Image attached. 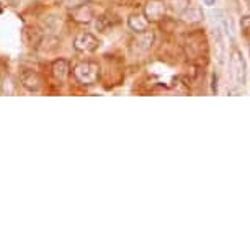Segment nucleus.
<instances>
[{
    "label": "nucleus",
    "mask_w": 250,
    "mask_h": 250,
    "mask_svg": "<svg viewBox=\"0 0 250 250\" xmlns=\"http://www.w3.org/2000/svg\"><path fill=\"white\" fill-rule=\"evenodd\" d=\"M75 79L83 85H93L98 80V64L95 62H82L74 69Z\"/></svg>",
    "instance_id": "nucleus-1"
},
{
    "label": "nucleus",
    "mask_w": 250,
    "mask_h": 250,
    "mask_svg": "<svg viewBox=\"0 0 250 250\" xmlns=\"http://www.w3.org/2000/svg\"><path fill=\"white\" fill-rule=\"evenodd\" d=\"M23 83H25V87L30 88V90H40L41 88V79H40V75L35 72H26L23 75Z\"/></svg>",
    "instance_id": "nucleus-4"
},
{
    "label": "nucleus",
    "mask_w": 250,
    "mask_h": 250,
    "mask_svg": "<svg viewBox=\"0 0 250 250\" xmlns=\"http://www.w3.org/2000/svg\"><path fill=\"white\" fill-rule=\"evenodd\" d=\"M65 5L67 7H72V8H77L80 5H83V0H64Z\"/></svg>",
    "instance_id": "nucleus-5"
},
{
    "label": "nucleus",
    "mask_w": 250,
    "mask_h": 250,
    "mask_svg": "<svg viewBox=\"0 0 250 250\" xmlns=\"http://www.w3.org/2000/svg\"><path fill=\"white\" fill-rule=\"evenodd\" d=\"M75 49L77 51H95L98 48V40L92 33H80V35L75 38Z\"/></svg>",
    "instance_id": "nucleus-2"
},
{
    "label": "nucleus",
    "mask_w": 250,
    "mask_h": 250,
    "mask_svg": "<svg viewBox=\"0 0 250 250\" xmlns=\"http://www.w3.org/2000/svg\"><path fill=\"white\" fill-rule=\"evenodd\" d=\"M205 3H206V5H213L214 0H205Z\"/></svg>",
    "instance_id": "nucleus-6"
},
{
    "label": "nucleus",
    "mask_w": 250,
    "mask_h": 250,
    "mask_svg": "<svg viewBox=\"0 0 250 250\" xmlns=\"http://www.w3.org/2000/svg\"><path fill=\"white\" fill-rule=\"evenodd\" d=\"M53 74H54V77L59 79V80H64L65 77H67L69 75V62L67 61H64V59L56 61V62L53 64Z\"/></svg>",
    "instance_id": "nucleus-3"
}]
</instances>
